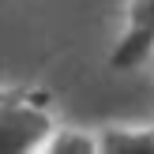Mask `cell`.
I'll use <instances>...</instances> for the list:
<instances>
[{
	"label": "cell",
	"instance_id": "obj_1",
	"mask_svg": "<svg viewBox=\"0 0 154 154\" xmlns=\"http://www.w3.org/2000/svg\"><path fill=\"white\" fill-rule=\"evenodd\" d=\"M53 113L30 94L0 98V154H38L53 135Z\"/></svg>",
	"mask_w": 154,
	"mask_h": 154
},
{
	"label": "cell",
	"instance_id": "obj_2",
	"mask_svg": "<svg viewBox=\"0 0 154 154\" xmlns=\"http://www.w3.org/2000/svg\"><path fill=\"white\" fill-rule=\"evenodd\" d=\"M147 60H154V0H128L120 38L109 53V68L132 72Z\"/></svg>",
	"mask_w": 154,
	"mask_h": 154
},
{
	"label": "cell",
	"instance_id": "obj_3",
	"mask_svg": "<svg viewBox=\"0 0 154 154\" xmlns=\"http://www.w3.org/2000/svg\"><path fill=\"white\" fill-rule=\"evenodd\" d=\"M98 154H154V128H102Z\"/></svg>",
	"mask_w": 154,
	"mask_h": 154
},
{
	"label": "cell",
	"instance_id": "obj_4",
	"mask_svg": "<svg viewBox=\"0 0 154 154\" xmlns=\"http://www.w3.org/2000/svg\"><path fill=\"white\" fill-rule=\"evenodd\" d=\"M42 154H98V135L79 128H53Z\"/></svg>",
	"mask_w": 154,
	"mask_h": 154
}]
</instances>
